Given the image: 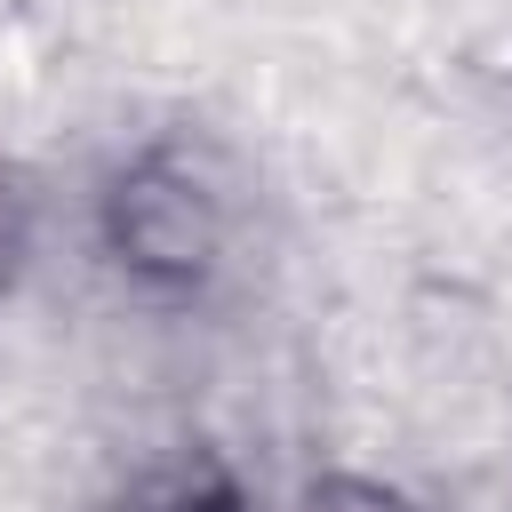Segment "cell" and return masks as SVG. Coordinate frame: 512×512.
<instances>
[{
	"instance_id": "1",
	"label": "cell",
	"mask_w": 512,
	"mask_h": 512,
	"mask_svg": "<svg viewBox=\"0 0 512 512\" xmlns=\"http://www.w3.org/2000/svg\"><path fill=\"white\" fill-rule=\"evenodd\" d=\"M96 232L120 280H136L144 296H200L232 248V208H224V184L184 144H152L112 168Z\"/></svg>"
},
{
	"instance_id": "2",
	"label": "cell",
	"mask_w": 512,
	"mask_h": 512,
	"mask_svg": "<svg viewBox=\"0 0 512 512\" xmlns=\"http://www.w3.org/2000/svg\"><path fill=\"white\" fill-rule=\"evenodd\" d=\"M32 224H40V200H32V176L0 160V288L24 272L32 256Z\"/></svg>"
},
{
	"instance_id": "3",
	"label": "cell",
	"mask_w": 512,
	"mask_h": 512,
	"mask_svg": "<svg viewBox=\"0 0 512 512\" xmlns=\"http://www.w3.org/2000/svg\"><path fill=\"white\" fill-rule=\"evenodd\" d=\"M304 512H424V504L400 496V488H384V480H352V472H336V480H312Z\"/></svg>"
},
{
	"instance_id": "4",
	"label": "cell",
	"mask_w": 512,
	"mask_h": 512,
	"mask_svg": "<svg viewBox=\"0 0 512 512\" xmlns=\"http://www.w3.org/2000/svg\"><path fill=\"white\" fill-rule=\"evenodd\" d=\"M168 512H248V504H240V488H224V480H208V488H184V496H176Z\"/></svg>"
}]
</instances>
